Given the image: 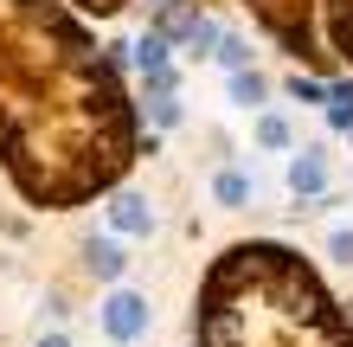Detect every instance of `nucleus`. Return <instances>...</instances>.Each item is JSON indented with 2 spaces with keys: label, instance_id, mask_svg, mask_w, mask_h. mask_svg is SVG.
I'll use <instances>...</instances> for the list:
<instances>
[{
  "label": "nucleus",
  "instance_id": "nucleus-1",
  "mask_svg": "<svg viewBox=\"0 0 353 347\" xmlns=\"http://www.w3.org/2000/svg\"><path fill=\"white\" fill-rule=\"evenodd\" d=\"M141 155V103L65 0H0V168L26 206L65 212Z\"/></svg>",
  "mask_w": 353,
  "mask_h": 347
},
{
  "label": "nucleus",
  "instance_id": "nucleus-2",
  "mask_svg": "<svg viewBox=\"0 0 353 347\" xmlns=\"http://www.w3.org/2000/svg\"><path fill=\"white\" fill-rule=\"evenodd\" d=\"M238 7H251V19L276 39V52L296 58V71L302 65H334V52H327V39H321V0H238Z\"/></svg>",
  "mask_w": 353,
  "mask_h": 347
},
{
  "label": "nucleus",
  "instance_id": "nucleus-3",
  "mask_svg": "<svg viewBox=\"0 0 353 347\" xmlns=\"http://www.w3.org/2000/svg\"><path fill=\"white\" fill-rule=\"evenodd\" d=\"M97 321H103V335H110L116 347H135L141 335H148L154 309H148V296H141V290H110V296H103V309H97Z\"/></svg>",
  "mask_w": 353,
  "mask_h": 347
},
{
  "label": "nucleus",
  "instance_id": "nucleus-4",
  "mask_svg": "<svg viewBox=\"0 0 353 347\" xmlns=\"http://www.w3.org/2000/svg\"><path fill=\"white\" fill-rule=\"evenodd\" d=\"M103 219H110V232H116V238H148V232H154V206H148L141 193H110Z\"/></svg>",
  "mask_w": 353,
  "mask_h": 347
},
{
  "label": "nucleus",
  "instance_id": "nucleus-5",
  "mask_svg": "<svg viewBox=\"0 0 353 347\" xmlns=\"http://www.w3.org/2000/svg\"><path fill=\"white\" fill-rule=\"evenodd\" d=\"M289 193L308 199V206L327 193V155L321 148H296V155H289Z\"/></svg>",
  "mask_w": 353,
  "mask_h": 347
},
{
  "label": "nucleus",
  "instance_id": "nucleus-6",
  "mask_svg": "<svg viewBox=\"0 0 353 347\" xmlns=\"http://www.w3.org/2000/svg\"><path fill=\"white\" fill-rule=\"evenodd\" d=\"M321 39L341 65H353V0H321Z\"/></svg>",
  "mask_w": 353,
  "mask_h": 347
},
{
  "label": "nucleus",
  "instance_id": "nucleus-7",
  "mask_svg": "<svg viewBox=\"0 0 353 347\" xmlns=\"http://www.w3.org/2000/svg\"><path fill=\"white\" fill-rule=\"evenodd\" d=\"M84 264H90V277L116 283L122 270H129V251H122V238H90L84 244Z\"/></svg>",
  "mask_w": 353,
  "mask_h": 347
},
{
  "label": "nucleus",
  "instance_id": "nucleus-8",
  "mask_svg": "<svg viewBox=\"0 0 353 347\" xmlns=\"http://www.w3.org/2000/svg\"><path fill=\"white\" fill-rule=\"evenodd\" d=\"M263 97H270V77L263 71H232V103L238 110H263Z\"/></svg>",
  "mask_w": 353,
  "mask_h": 347
},
{
  "label": "nucleus",
  "instance_id": "nucleus-9",
  "mask_svg": "<svg viewBox=\"0 0 353 347\" xmlns=\"http://www.w3.org/2000/svg\"><path fill=\"white\" fill-rule=\"evenodd\" d=\"M212 199L219 206H244V199H251V180H244L238 168H225V174H212Z\"/></svg>",
  "mask_w": 353,
  "mask_h": 347
},
{
  "label": "nucleus",
  "instance_id": "nucleus-10",
  "mask_svg": "<svg viewBox=\"0 0 353 347\" xmlns=\"http://www.w3.org/2000/svg\"><path fill=\"white\" fill-rule=\"evenodd\" d=\"M129 58H135L141 71H161V65H168V39H161V32H141L135 46H129Z\"/></svg>",
  "mask_w": 353,
  "mask_h": 347
},
{
  "label": "nucleus",
  "instance_id": "nucleus-11",
  "mask_svg": "<svg viewBox=\"0 0 353 347\" xmlns=\"http://www.w3.org/2000/svg\"><path fill=\"white\" fill-rule=\"evenodd\" d=\"M186 110H180V97H148V103H141V122H148V129H174Z\"/></svg>",
  "mask_w": 353,
  "mask_h": 347
},
{
  "label": "nucleus",
  "instance_id": "nucleus-12",
  "mask_svg": "<svg viewBox=\"0 0 353 347\" xmlns=\"http://www.w3.org/2000/svg\"><path fill=\"white\" fill-rule=\"evenodd\" d=\"M327 122L353 135V84H327Z\"/></svg>",
  "mask_w": 353,
  "mask_h": 347
},
{
  "label": "nucleus",
  "instance_id": "nucleus-13",
  "mask_svg": "<svg viewBox=\"0 0 353 347\" xmlns=\"http://www.w3.org/2000/svg\"><path fill=\"white\" fill-rule=\"evenodd\" d=\"M212 58H219V65H225V71H251V46H244V32H225Z\"/></svg>",
  "mask_w": 353,
  "mask_h": 347
},
{
  "label": "nucleus",
  "instance_id": "nucleus-14",
  "mask_svg": "<svg viewBox=\"0 0 353 347\" xmlns=\"http://www.w3.org/2000/svg\"><path fill=\"white\" fill-rule=\"evenodd\" d=\"M257 148H270V155L289 148V122L283 116H257Z\"/></svg>",
  "mask_w": 353,
  "mask_h": 347
},
{
  "label": "nucleus",
  "instance_id": "nucleus-15",
  "mask_svg": "<svg viewBox=\"0 0 353 347\" xmlns=\"http://www.w3.org/2000/svg\"><path fill=\"white\" fill-rule=\"evenodd\" d=\"M289 97H296V103H327V84H321V77L289 71Z\"/></svg>",
  "mask_w": 353,
  "mask_h": 347
},
{
  "label": "nucleus",
  "instance_id": "nucleus-16",
  "mask_svg": "<svg viewBox=\"0 0 353 347\" xmlns=\"http://www.w3.org/2000/svg\"><path fill=\"white\" fill-rule=\"evenodd\" d=\"M141 90H148V97H174V90H180V71H174V65H161V71H141Z\"/></svg>",
  "mask_w": 353,
  "mask_h": 347
},
{
  "label": "nucleus",
  "instance_id": "nucleus-17",
  "mask_svg": "<svg viewBox=\"0 0 353 347\" xmlns=\"http://www.w3.org/2000/svg\"><path fill=\"white\" fill-rule=\"evenodd\" d=\"M65 7H71V13H84V19H116L129 0H65Z\"/></svg>",
  "mask_w": 353,
  "mask_h": 347
},
{
  "label": "nucleus",
  "instance_id": "nucleus-18",
  "mask_svg": "<svg viewBox=\"0 0 353 347\" xmlns=\"http://www.w3.org/2000/svg\"><path fill=\"white\" fill-rule=\"evenodd\" d=\"M327 257H334V264H353V232H347V226L327 232Z\"/></svg>",
  "mask_w": 353,
  "mask_h": 347
},
{
  "label": "nucleus",
  "instance_id": "nucleus-19",
  "mask_svg": "<svg viewBox=\"0 0 353 347\" xmlns=\"http://www.w3.org/2000/svg\"><path fill=\"white\" fill-rule=\"evenodd\" d=\"M39 347H71V341L65 335H39Z\"/></svg>",
  "mask_w": 353,
  "mask_h": 347
}]
</instances>
